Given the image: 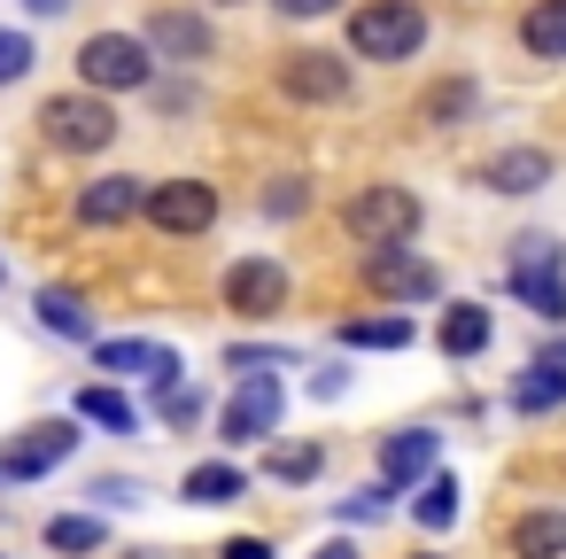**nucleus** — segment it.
Here are the masks:
<instances>
[{
    "label": "nucleus",
    "mask_w": 566,
    "mask_h": 559,
    "mask_svg": "<svg viewBox=\"0 0 566 559\" xmlns=\"http://www.w3.org/2000/svg\"><path fill=\"white\" fill-rule=\"evenodd\" d=\"M311 195H303V179H280V187H264V218H295Z\"/></svg>",
    "instance_id": "7c9ffc66"
},
{
    "label": "nucleus",
    "mask_w": 566,
    "mask_h": 559,
    "mask_svg": "<svg viewBox=\"0 0 566 559\" xmlns=\"http://www.w3.org/2000/svg\"><path fill=\"white\" fill-rule=\"evenodd\" d=\"M481 187L489 195H535V187H551V148H496L481 164Z\"/></svg>",
    "instance_id": "4468645a"
},
{
    "label": "nucleus",
    "mask_w": 566,
    "mask_h": 559,
    "mask_svg": "<svg viewBox=\"0 0 566 559\" xmlns=\"http://www.w3.org/2000/svg\"><path fill=\"white\" fill-rule=\"evenodd\" d=\"M419 48H427L419 0H365V9H349V55L357 63H411Z\"/></svg>",
    "instance_id": "f257e3e1"
},
{
    "label": "nucleus",
    "mask_w": 566,
    "mask_h": 559,
    "mask_svg": "<svg viewBox=\"0 0 566 559\" xmlns=\"http://www.w3.org/2000/svg\"><path fill=\"white\" fill-rule=\"evenodd\" d=\"M140 218H148L156 234H210L218 187H210V179H164V187L140 195Z\"/></svg>",
    "instance_id": "6e6552de"
},
{
    "label": "nucleus",
    "mask_w": 566,
    "mask_h": 559,
    "mask_svg": "<svg viewBox=\"0 0 566 559\" xmlns=\"http://www.w3.org/2000/svg\"><path fill=\"white\" fill-rule=\"evenodd\" d=\"M434 451H442L434 427H403V435H388V443H380V482H388V489L419 482V474L434 466Z\"/></svg>",
    "instance_id": "dca6fc26"
},
{
    "label": "nucleus",
    "mask_w": 566,
    "mask_h": 559,
    "mask_svg": "<svg viewBox=\"0 0 566 559\" xmlns=\"http://www.w3.org/2000/svg\"><path fill=\"white\" fill-rule=\"evenodd\" d=\"M40 133H48V148H63V156H102V148L117 141V110H109V94L78 86V94H55V102L40 110Z\"/></svg>",
    "instance_id": "7ed1b4c3"
},
{
    "label": "nucleus",
    "mask_w": 566,
    "mask_h": 559,
    "mask_svg": "<svg viewBox=\"0 0 566 559\" xmlns=\"http://www.w3.org/2000/svg\"><path fill=\"white\" fill-rule=\"evenodd\" d=\"M520 48H527V55H543V63H558V55H566V0H535V9L520 17Z\"/></svg>",
    "instance_id": "412c9836"
},
{
    "label": "nucleus",
    "mask_w": 566,
    "mask_h": 559,
    "mask_svg": "<svg viewBox=\"0 0 566 559\" xmlns=\"http://www.w3.org/2000/svg\"><path fill=\"white\" fill-rule=\"evenodd\" d=\"M334 342H342V350H411V342H419V327H411L403 311H380V319H349Z\"/></svg>",
    "instance_id": "6ab92c4d"
},
{
    "label": "nucleus",
    "mask_w": 566,
    "mask_h": 559,
    "mask_svg": "<svg viewBox=\"0 0 566 559\" xmlns=\"http://www.w3.org/2000/svg\"><path fill=\"white\" fill-rule=\"evenodd\" d=\"M241 489H249V474H241L233 458H202V466L179 482V497H187V505H233Z\"/></svg>",
    "instance_id": "aec40b11"
},
{
    "label": "nucleus",
    "mask_w": 566,
    "mask_h": 559,
    "mask_svg": "<svg viewBox=\"0 0 566 559\" xmlns=\"http://www.w3.org/2000/svg\"><path fill=\"white\" fill-rule=\"evenodd\" d=\"M411 513H419V528H450V520H458V474H434V466H427V489H419Z\"/></svg>",
    "instance_id": "bb28decb"
},
{
    "label": "nucleus",
    "mask_w": 566,
    "mask_h": 559,
    "mask_svg": "<svg viewBox=\"0 0 566 559\" xmlns=\"http://www.w3.org/2000/svg\"><path fill=\"white\" fill-rule=\"evenodd\" d=\"M272 79H280L287 102H318V110H326V102H349V63H334L326 48H295V55H280Z\"/></svg>",
    "instance_id": "9d476101"
},
{
    "label": "nucleus",
    "mask_w": 566,
    "mask_h": 559,
    "mask_svg": "<svg viewBox=\"0 0 566 559\" xmlns=\"http://www.w3.org/2000/svg\"><path fill=\"white\" fill-rule=\"evenodd\" d=\"M32 63H40L32 32H9V24H0V86H24V79H32Z\"/></svg>",
    "instance_id": "cd10ccee"
},
{
    "label": "nucleus",
    "mask_w": 566,
    "mask_h": 559,
    "mask_svg": "<svg viewBox=\"0 0 566 559\" xmlns=\"http://www.w3.org/2000/svg\"><path fill=\"white\" fill-rule=\"evenodd\" d=\"M24 9H32V17H63V9H71V0H24Z\"/></svg>",
    "instance_id": "f704fd0d"
},
{
    "label": "nucleus",
    "mask_w": 566,
    "mask_h": 559,
    "mask_svg": "<svg viewBox=\"0 0 566 559\" xmlns=\"http://www.w3.org/2000/svg\"><path fill=\"white\" fill-rule=\"evenodd\" d=\"M94 365L125 373V381H148V389L179 381V350H164V342H94Z\"/></svg>",
    "instance_id": "f8f14e48"
},
{
    "label": "nucleus",
    "mask_w": 566,
    "mask_h": 559,
    "mask_svg": "<svg viewBox=\"0 0 566 559\" xmlns=\"http://www.w3.org/2000/svg\"><path fill=\"white\" fill-rule=\"evenodd\" d=\"M148 79H156V48L140 32H94L78 48V86L94 94H140Z\"/></svg>",
    "instance_id": "f03ea898"
},
{
    "label": "nucleus",
    "mask_w": 566,
    "mask_h": 559,
    "mask_svg": "<svg viewBox=\"0 0 566 559\" xmlns=\"http://www.w3.org/2000/svg\"><path fill=\"white\" fill-rule=\"evenodd\" d=\"M504 288H512L535 319H551V327H558V319H566V249H558V241H543V234H535V241H520V257H512Z\"/></svg>",
    "instance_id": "39448f33"
},
{
    "label": "nucleus",
    "mask_w": 566,
    "mask_h": 559,
    "mask_svg": "<svg viewBox=\"0 0 566 559\" xmlns=\"http://www.w3.org/2000/svg\"><path fill=\"white\" fill-rule=\"evenodd\" d=\"M272 9H280V17H295V24H303V17H326V9H334V0H272Z\"/></svg>",
    "instance_id": "72a5a7b5"
},
{
    "label": "nucleus",
    "mask_w": 566,
    "mask_h": 559,
    "mask_svg": "<svg viewBox=\"0 0 566 559\" xmlns=\"http://www.w3.org/2000/svg\"><path fill=\"white\" fill-rule=\"evenodd\" d=\"M78 420H94V427H109V435H133L140 427V412H133V396L125 389H78Z\"/></svg>",
    "instance_id": "b1692460"
},
{
    "label": "nucleus",
    "mask_w": 566,
    "mask_h": 559,
    "mask_svg": "<svg viewBox=\"0 0 566 559\" xmlns=\"http://www.w3.org/2000/svg\"><path fill=\"white\" fill-rule=\"evenodd\" d=\"M349 520H373V513H388V482H373V489H357L349 505H342Z\"/></svg>",
    "instance_id": "2f4dec72"
},
{
    "label": "nucleus",
    "mask_w": 566,
    "mask_h": 559,
    "mask_svg": "<svg viewBox=\"0 0 566 559\" xmlns=\"http://www.w3.org/2000/svg\"><path fill=\"white\" fill-rule=\"evenodd\" d=\"M280 303H287V265H272V257L226 265V311L233 319H272Z\"/></svg>",
    "instance_id": "9b49d317"
},
{
    "label": "nucleus",
    "mask_w": 566,
    "mask_h": 559,
    "mask_svg": "<svg viewBox=\"0 0 566 559\" xmlns=\"http://www.w3.org/2000/svg\"><path fill=\"white\" fill-rule=\"evenodd\" d=\"M558 404H566V365L535 358V365L512 381V412H558Z\"/></svg>",
    "instance_id": "5701e85b"
},
{
    "label": "nucleus",
    "mask_w": 566,
    "mask_h": 559,
    "mask_svg": "<svg viewBox=\"0 0 566 559\" xmlns=\"http://www.w3.org/2000/svg\"><path fill=\"white\" fill-rule=\"evenodd\" d=\"M218 559H272V544H264V536H233Z\"/></svg>",
    "instance_id": "473e14b6"
},
{
    "label": "nucleus",
    "mask_w": 566,
    "mask_h": 559,
    "mask_svg": "<svg viewBox=\"0 0 566 559\" xmlns=\"http://www.w3.org/2000/svg\"><path fill=\"white\" fill-rule=\"evenodd\" d=\"M318 466H326L318 443H287V451H272V482H311Z\"/></svg>",
    "instance_id": "c85d7f7f"
},
{
    "label": "nucleus",
    "mask_w": 566,
    "mask_h": 559,
    "mask_svg": "<svg viewBox=\"0 0 566 559\" xmlns=\"http://www.w3.org/2000/svg\"><path fill=\"white\" fill-rule=\"evenodd\" d=\"M102 544H109L102 513H55V520H48V551H71V559H78V551H102Z\"/></svg>",
    "instance_id": "393cba45"
},
{
    "label": "nucleus",
    "mask_w": 566,
    "mask_h": 559,
    "mask_svg": "<svg viewBox=\"0 0 566 559\" xmlns=\"http://www.w3.org/2000/svg\"><path fill=\"white\" fill-rule=\"evenodd\" d=\"M458 117H473V79H442V86L419 102V125H434V133L458 125Z\"/></svg>",
    "instance_id": "a878e982"
},
{
    "label": "nucleus",
    "mask_w": 566,
    "mask_h": 559,
    "mask_svg": "<svg viewBox=\"0 0 566 559\" xmlns=\"http://www.w3.org/2000/svg\"><path fill=\"white\" fill-rule=\"evenodd\" d=\"M0 280H9V265H0Z\"/></svg>",
    "instance_id": "4c0bfd02"
},
{
    "label": "nucleus",
    "mask_w": 566,
    "mask_h": 559,
    "mask_svg": "<svg viewBox=\"0 0 566 559\" xmlns=\"http://www.w3.org/2000/svg\"><path fill=\"white\" fill-rule=\"evenodd\" d=\"M280 412H287V389H280L272 373H249V381L233 389V404L218 412V435H226L233 451H249V443L280 435Z\"/></svg>",
    "instance_id": "0eeeda50"
},
{
    "label": "nucleus",
    "mask_w": 566,
    "mask_h": 559,
    "mask_svg": "<svg viewBox=\"0 0 566 559\" xmlns=\"http://www.w3.org/2000/svg\"><path fill=\"white\" fill-rule=\"evenodd\" d=\"M311 559H357V551H349V544H318Z\"/></svg>",
    "instance_id": "c9c22d12"
},
{
    "label": "nucleus",
    "mask_w": 566,
    "mask_h": 559,
    "mask_svg": "<svg viewBox=\"0 0 566 559\" xmlns=\"http://www.w3.org/2000/svg\"><path fill=\"white\" fill-rule=\"evenodd\" d=\"M78 451V420H32L9 451H0V482H40Z\"/></svg>",
    "instance_id": "1a4fd4ad"
},
{
    "label": "nucleus",
    "mask_w": 566,
    "mask_h": 559,
    "mask_svg": "<svg viewBox=\"0 0 566 559\" xmlns=\"http://www.w3.org/2000/svg\"><path fill=\"white\" fill-rule=\"evenodd\" d=\"M365 288L388 296V303H434L442 272L427 257H411V241H380V249H365Z\"/></svg>",
    "instance_id": "423d86ee"
},
{
    "label": "nucleus",
    "mask_w": 566,
    "mask_h": 559,
    "mask_svg": "<svg viewBox=\"0 0 566 559\" xmlns=\"http://www.w3.org/2000/svg\"><path fill=\"white\" fill-rule=\"evenodd\" d=\"M156 396H164V420H171V427H195V420H202V396H195V389L171 381V389H156Z\"/></svg>",
    "instance_id": "c756f323"
},
{
    "label": "nucleus",
    "mask_w": 566,
    "mask_h": 559,
    "mask_svg": "<svg viewBox=\"0 0 566 559\" xmlns=\"http://www.w3.org/2000/svg\"><path fill=\"white\" fill-rule=\"evenodd\" d=\"M133 559H156V551H133Z\"/></svg>",
    "instance_id": "e433bc0d"
},
{
    "label": "nucleus",
    "mask_w": 566,
    "mask_h": 559,
    "mask_svg": "<svg viewBox=\"0 0 566 559\" xmlns=\"http://www.w3.org/2000/svg\"><path fill=\"white\" fill-rule=\"evenodd\" d=\"M489 334H496V327H489V311H481V303H450V311H442V327H434L442 358H481V350H489Z\"/></svg>",
    "instance_id": "f3484780"
},
{
    "label": "nucleus",
    "mask_w": 566,
    "mask_h": 559,
    "mask_svg": "<svg viewBox=\"0 0 566 559\" xmlns=\"http://www.w3.org/2000/svg\"><path fill=\"white\" fill-rule=\"evenodd\" d=\"M148 48L171 63H210V24L187 9H164V17H148Z\"/></svg>",
    "instance_id": "2eb2a0df"
},
{
    "label": "nucleus",
    "mask_w": 566,
    "mask_h": 559,
    "mask_svg": "<svg viewBox=\"0 0 566 559\" xmlns=\"http://www.w3.org/2000/svg\"><path fill=\"white\" fill-rule=\"evenodd\" d=\"M342 234L349 241H365V249H380V241H411L419 234V195L411 187H357L349 203H342Z\"/></svg>",
    "instance_id": "20e7f679"
},
{
    "label": "nucleus",
    "mask_w": 566,
    "mask_h": 559,
    "mask_svg": "<svg viewBox=\"0 0 566 559\" xmlns=\"http://www.w3.org/2000/svg\"><path fill=\"white\" fill-rule=\"evenodd\" d=\"M419 559H434V551H419Z\"/></svg>",
    "instance_id": "58836bf2"
},
{
    "label": "nucleus",
    "mask_w": 566,
    "mask_h": 559,
    "mask_svg": "<svg viewBox=\"0 0 566 559\" xmlns=\"http://www.w3.org/2000/svg\"><path fill=\"white\" fill-rule=\"evenodd\" d=\"M140 195H148V179H133V172L86 179L78 187V226H125V218H140Z\"/></svg>",
    "instance_id": "ddd939ff"
},
{
    "label": "nucleus",
    "mask_w": 566,
    "mask_h": 559,
    "mask_svg": "<svg viewBox=\"0 0 566 559\" xmlns=\"http://www.w3.org/2000/svg\"><path fill=\"white\" fill-rule=\"evenodd\" d=\"M32 311H40V327H48V334H63V342H94V311H86L71 288H40V303H32Z\"/></svg>",
    "instance_id": "4be33fe9"
},
{
    "label": "nucleus",
    "mask_w": 566,
    "mask_h": 559,
    "mask_svg": "<svg viewBox=\"0 0 566 559\" xmlns=\"http://www.w3.org/2000/svg\"><path fill=\"white\" fill-rule=\"evenodd\" d=\"M504 544L512 559H566V513H520Z\"/></svg>",
    "instance_id": "a211bd4d"
}]
</instances>
